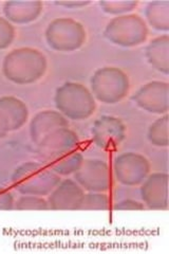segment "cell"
Here are the masks:
<instances>
[{"mask_svg":"<svg viewBox=\"0 0 169 254\" xmlns=\"http://www.w3.org/2000/svg\"><path fill=\"white\" fill-rule=\"evenodd\" d=\"M44 10L42 1H6L3 4V14L11 23L27 25L35 21Z\"/></svg>","mask_w":169,"mask_h":254,"instance_id":"cell-15","label":"cell"},{"mask_svg":"<svg viewBox=\"0 0 169 254\" xmlns=\"http://www.w3.org/2000/svg\"><path fill=\"white\" fill-rule=\"evenodd\" d=\"M115 211H143L145 210L144 203L133 199H125L113 205Z\"/></svg>","mask_w":169,"mask_h":254,"instance_id":"cell-25","label":"cell"},{"mask_svg":"<svg viewBox=\"0 0 169 254\" xmlns=\"http://www.w3.org/2000/svg\"><path fill=\"white\" fill-rule=\"evenodd\" d=\"M14 210L17 211H48L49 203L45 197L36 195H22L14 202Z\"/></svg>","mask_w":169,"mask_h":254,"instance_id":"cell-21","label":"cell"},{"mask_svg":"<svg viewBox=\"0 0 169 254\" xmlns=\"http://www.w3.org/2000/svg\"><path fill=\"white\" fill-rule=\"evenodd\" d=\"M84 160L85 158L83 154L75 149L66 154L47 159V160L43 161V163L61 177L73 175L79 169Z\"/></svg>","mask_w":169,"mask_h":254,"instance_id":"cell-18","label":"cell"},{"mask_svg":"<svg viewBox=\"0 0 169 254\" xmlns=\"http://www.w3.org/2000/svg\"><path fill=\"white\" fill-rule=\"evenodd\" d=\"M133 101L147 113L166 115L169 109V85L164 81L149 82L136 91Z\"/></svg>","mask_w":169,"mask_h":254,"instance_id":"cell-9","label":"cell"},{"mask_svg":"<svg viewBox=\"0 0 169 254\" xmlns=\"http://www.w3.org/2000/svg\"><path fill=\"white\" fill-rule=\"evenodd\" d=\"M141 197L145 208L157 211L168 209V175L152 173L141 185Z\"/></svg>","mask_w":169,"mask_h":254,"instance_id":"cell-12","label":"cell"},{"mask_svg":"<svg viewBox=\"0 0 169 254\" xmlns=\"http://www.w3.org/2000/svg\"><path fill=\"white\" fill-rule=\"evenodd\" d=\"M92 138L99 147L112 150L117 148L126 138V126L119 118L103 116L96 120L91 129Z\"/></svg>","mask_w":169,"mask_h":254,"instance_id":"cell-10","label":"cell"},{"mask_svg":"<svg viewBox=\"0 0 169 254\" xmlns=\"http://www.w3.org/2000/svg\"><path fill=\"white\" fill-rule=\"evenodd\" d=\"M110 200L106 192H88L85 194L80 211H107Z\"/></svg>","mask_w":169,"mask_h":254,"instance_id":"cell-22","label":"cell"},{"mask_svg":"<svg viewBox=\"0 0 169 254\" xmlns=\"http://www.w3.org/2000/svg\"><path fill=\"white\" fill-rule=\"evenodd\" d=\"M168 115H164L149 126L148 140L154 146L167 147L168 141Z\"/></svg>","mask_w":169,"mask_h":254,"instance_id":"cell-20","label":"cell"},{"mask_svg":"<svg viewBox=\"0 0 169 254\" xmlns=\"http://www.w3.org/2000/svg\"><path fill=\"white\" fill-rule=\"evenodd\" d=\"M145 55L150 65L159 72L169 73V37L164 34L151 39L145 50Z\"/></svg>","mask_w":169,"mask_h":254,"instance_id":"cell-17","label":"cell"},{"mask_svg":"<svg viewBox=\"0 0 169 254\" xmlns=\"http://www.w3.org/2000/svg\"><path fill=\"white\" fill-rule=\"evenodd\" d=\"M86 38V29L82 23L68 17L54 19L46 30L48 45L58 52H73L79 49Z\"/></svg>","mask_w":169,"mask_h":254,"instance_id":"cell-6","label":"cell"},{"mask_svg":"<svg viewBox=\"0 0 169 254\" xmlns=\"http://www.w3.org/2000/svg\"><path fill=\"white\" fill-rule=\"evenodd\" d=\"M61 178L44 163L28 161L19 165L12 175L13 188L22 195L46 197L58 186Z\"/></svg>","mask_w":169,"mask_h":254,"instance_id":"cell-2","label":"cell"},{"mask_svg":"<svg viewBox=\"0 0 169 254\" xmlns=\"http://www.w3.org/2000/svg\"><path fill=\"white\" fill-rule=\"evenodd\" d=\"M85 190L74 179L61 180L48 195V203L53 211H80Z\"/></svg>","mask_w":169,"mask_h":254,"instance_id":"cell-11","label":"cell"},{"mask_svg":"<svg viewBox=\"0 0 169 254\" xmlns=\"http://www.w3.org/2000/svg\"><path fill=\"white\" fill-rule=\"evenodd\" d=\"M138 1H131V0H126V1H101L100 5L102 10L110 15H125L132 12L136 6Z\"/></svg>","mask_w":169,"mask_h":254,"instance_id":"cell-23","label":"cell"},{"mask_svg":"<svg viewBox=\"0 0 169 254\" xmlns=\"http://www.w3.org/2000/svg\"><path fill=\"white\" fill-rule=\"evenodd\" d=\"M73 177L87 192H107L111 184L109 166L101 159H85Z\"/></svg>","mask_w":169,"mask_h":254,"instance_id":"cell-8","label":"cell"},{"mask_svg":"<svg viewBox=\"0 0 169 254\" xmlns=\"http://www.w3.org/2000/svg\"><path fill=\"white\" fill-rule=\"evenodd\" d=\"M0 111L9 122L10 131L20 129L29 118V109L26 103L13 95L0 97Z\"/></svg>","mask_w":169,"mask_h":254,"instance_id":"cell-16","label":"cell"},{"mask_svg":"<svg viewBox=\"0 0 169 254\" xmlns=\"http://www.w3.org/2000/svg\"><path fill=\"white\" fill-rule=\"evenodd\" d=\"M115 179L120 185L138 187L143 184L150 173L148 159L138 153H124L118 155L113 163Z\"/></svg>","mask_w":169,"mask_h":254,"instance_id":"cell-7","label":"cell"},{"mask_svg":"<svg viewBox=\"0 0 169 254\" xmlns=\"http://www.w3.org/2000/svg\"><path fill=\"white\" fill-rule=\"evenodd\" d=\"M145 17L149 25L158 30L167 32L169 30V2L151 1L145 9Z\"/></svg>","mask_w":169,"mask_h":254,"instance_id":"cell-19","label":"cell"},{"mask_svg":"<svg viewBox=\"0 0 169 254\" xmlns=\"http://www.w3.org/2000/svg\"><path fill=\"white\" fill-rule=\"evenodd\" d=\"M65 127H69V121L58 110H43L32 118L30 122L31 139L38 145L50 133Z\"/></svg>","mask_w":169,"mask_h":254,"instance_id":"cell-14","label":"cell"},{"mask_svg":"<svg viewBox=\"0 0 169 254\" xmlns=\"http://www.w3.org/2000/svg\"><path fill=\"white\" fill-rule=\"evenodd\" d=\"M104 34L111 44L132 48L146 42L148 27L138 14H125L111 19Z\"/></svg>","mask_w":169,"mask_h":254,"instance_id":"cell-5","label":"cell"},{"mask_svg":"<svg viewBox=\"0 0 169 254\" xmlns=\"http://www.w3.org/2000/svg\"><path fill=\"white\" fill-rule=\"evenodd\" d=\"M79 138L69 127L55 130L47 136L37 145L38 153L43 160L66 154L78 148Z\"/></svg>","mask_w":169,"mask_h":254,"instance_id":"cell-13","label":"cell"},{"mask_svg":"<svg viewBox=\"0 0 169 254\" xmlns=\"http://www.w3.org/2000/svg\"><path fill=\"white\" fill-rule=\"evenodd\" d=\"M15 38V28L5 17H0V50L9 48Z\"/></svg>","mask_w":169,"mask_h":254,"instance_id":"cell-24","label":"cell"},{"mask_svg":"<svg viewBox=\"0 0 169 254\" xmlns=\"http://www.w3.org/2000/svg\"><path fill=\"white\" fill-rule=\"evenodd\" d=\"M48 68L45 54L34 48L25 47L7 53L2 63L6 79L17 85H30L42 78Z\"/></svg>","mask_w":169,"mask_h":254,"instance_id":"cell-1","label":"cell"},{"mask_svg":"<svg viewBox=\"0 0 169 254\" xmlns=\"http://www.w3.org/2000/svg\"><path fill=\"white\" fill-rule=\"evenodd\" d=\"M57 5L61 6H66V7H72V9H78V7L89 5L91 2L90 1H57L55 2Z\"/></svg>","mask_w":169,"mask_h":254,"instance_id":"cell-28","label":"cell"},{"mask_svg":"<svg viewBox=\"0 0 169 254\" xmlns=\"http://www.w3.org/2000/svg\"><path fill=\"white\" fill-rule=\"evenodd\" d=\"M91 93L103 104H116L129 92V77L117 67H103L95 71L91 79Z\"/></svg>","mask_w":169,"mask_h":254,"instance_id":"cell-4","label":"cell"},{"mask_svg":"<svg viewBox=\"0 0 169 254\" xmlns=\"http://www.w3.org/2000/svg\"><path fill=\"white\" fill-rule=\"evenodd\" d=\"M10 132L9 122H7L4 115L0 111V139H3L6 137V134Z\"/></svg>","mask_w":169,"mask_h":254,"instance_id":"cell-27","label":"cell"},{"mask_svg":"<svg viewBox=\"0 0 169 254\" xmlns=\"http://www.w3.org/2000/svg\"><path fill=\"white\" fill-rule=\"evenodd\" d=\"M54 102L56 109L73 121L89 119L96 109V102L91 91L86 86L67 82L56 89Z\"/></svg>","mask_w":169,"mask_h":254,"instance_id":"cell-3","label":"cell"},{"mask_svg":"<svg viewBox=\"0 0 169 254\" xmlns=\"http://www.w3.org/2000/svg\"><path fill=\"white\" fill-rule=\"evenodd\" d=\"M14 196L7 189L0 188V211L14 210Z\"/></svg>","mask_w":169,"mask_h":254,"instance_id":"cell-26","label":"cell"}]
</instances>
